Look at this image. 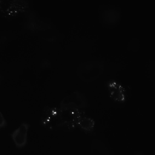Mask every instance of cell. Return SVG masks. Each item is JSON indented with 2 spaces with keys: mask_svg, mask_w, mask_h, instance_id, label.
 Here are the masks:
<instances>
[{
  "mask_svg": "<svg viewBox=\"0 0 155 155\" xmlns=\"http://www.w3.org/2000/svg\"><path fill=\"white\" fill-rule=\"evenodd\" d=\"M107 88L110 97L114 102L119 103H124L126 100V91L124 87L114 80L109 81Z\"/></svg>",
  "mask_w": 155,
  "mask_h": 155,
  "instance_id": "cell-2",
  "label": "cell"
},
{
  "mask_svg": "<svg viewBox=\"0 0 155 155\" xmlns=\"http://www.w3.org/2000/svg\"><path fill=\"white\" fill-rule=\"evenodd\" d=\"M2 10L7 15L15 16L21 13L25 8L24 3L21 0H13L7 2Z\"/></svg>",
  "mask_w": 155,
  "mask_h": 155,
  "instance_id": "cell-4",
  "label": "cell"
},
{
  "mask_svg": "<svg viewBox=\"0 0 155 155\" xmlns=\"http://www.w3.org/2000/svg\"><path fill=\"white\" fill-rule=\"evenodd\" d=\"M7 124V122L3 114L0 111V128L5 127Z\"/></svg>",
  "mask_w": 155,
  "mask_h": 155,
  "instance_id": "cell-6",
  "label": "cell"
},
{
  "mask_svg": "<svg viewBox=\"0 0 155 155\" xmlns=\"http://www.w3.org/2000/svg\"><path fill=\"white\" fill-rule=\"evenodd\" d=\"M76 127L86 133L92 131L95 126V121L91 117L85 114L81 117L76 123Z\"/></svg>",
  "mask_w": 155,
  "mask_h": 155,
  "instance_id": "cell-5",
  "label": "cell"
},
{
  "mask_svg": "<svg viewBox=\"0 0 155 155\" xmlns=\"http://www.w3.org/2000/svg\"><path fill=\"white\" fill-rule=\"evenodd\" d=\"M29 127L28 123H23L11 134V137L18 148L23 147L26 145Z\"/></svg>",
  "mask_w": 155,
  "mask_h": 155,
  "instance_id": "cell-3",
  "label": "cell"
},
{
  "mask_svg": "<svg viewBox=\"0 0 155 155\" xmlns=\"http://www.w3.org/2000/svg\"><path fill=\"white\" fill-rule=\"evenodd\" d=\"M83 97L79 93L74 92L65 97L61 102L59 109L63 111L81 110L84 107Z\"/></svg>",
  "mask_w": 155,
  "mask_h": 155,
  "instance_id": "cell-1",
  "label": "cell"
}]
</instances>
